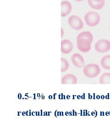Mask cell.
I'll return each mask as SVG.
<instances>
[{
	"label": "cell",
	"instance_id": "obj_2",
	"mask_svg": "<svg viewBox=\"0 0 110 124\" xmlns=\"http://www.w3.org/2000/svg\"><path fill=\"white\" fill-rule=\"evenodd\" d=\"M84 19L88 26H95L100 21V16L96 12L91 11L85 15Z\"/></svg>",
	"mask_w": 110,
	"mask_h": 124
},
{
	"label": "cell",
	"instance_id": "obj_4",
	"mask_svg": "<svg viewBox=\"0 0 110 124\" xmlns=\"http://www.w3.org/2000/svg\"><path fill=\"white\" fill-rule=\"evenodd\" d=\"M95 50L100 53H104L110 50V42L106 40H101L95 45Z\"/></svg>",
	"mask_w": 110,
	"mask_h": 124
},
{
	"label": "cell",
	"instance_id": "obj_10",
	"mask_svg": "<svg viewBox=\"0 0 110 124\" xmlns=\"http://www.w3.org/2000/svg\"><path fill=\"white\" fill-rule=\"evenodd\" d=\"M101 64L103 69L106 70H110V55H106L102 58Z\"/></svg>",
	"mask_w": 110,
	"mask_h": 124
},
{
	"label": "cell",
	"instance_id": "obj_12",
	"mask_svg": "<svg viewBox=\"0 0 110 124\" xmlns=\"http://www.w3.org/2000/svg\"><path fill=\"white\" fill-rule=\"evenodd\" d=\"M101 84H110V73H105L102 75L100 79Z\"/></svg>",
	"mask_w": 110,
	"mask_h": 124
},
{
	"label": "cell",
	"instance_id": "obj_11",
	"mask_svg": "<svg viewBox=\"0 0 110 124\" xmlns=\"http://www.w3.org/2000/svg\"><path fill=\"white\" fill-rule=\"evenodd\" d=\"M89 6L93 9L100 10L103 8L105 4V1H103L101 3H96L93 1L92 0H88Z\"/></svg>",
	"mask_w": 110,
	"mask_h": 124
},
{
	"label": "cell",
	"instance_id": "obj_17",
	"mask_svg": "<svg viewBox=\"0 0 110 124\" xmlns=\"http://www.w3.org/2000/svg\"><path fill=\"white\" fill-rule=\"evenodd\" d=\"M75 0L77 1H82L83 0Z\"/></svg>",
	"mask_w": 110,
	"mask_h": 124
},
{
	"label": "cell",
	"instance_id": "obj_6",
	"mask_svg": "<svg viewBox=\"0 0 110 124\" xmlns=\"http://www.w3.org/2000/svg\"><path fill=\"white\" fill-rule=\"evenodd\" d=\"M71 61L73 65L78 68L81 69L84 66V60L79 53H74L71 57Z\"/></svg>",
	"mask_w": 110,
	"mask_h": 124
},
{
	"label": "cell",
	"instance_id": "obj_8",
	"mask_svg": "<svg viewBox=\"0 0 110 124\" xmlns=\"http://www.w3.org/2000/svg\"><path fill=\"white\" fill-rule=\"evenodd\" d=\"M77 78L73 74H68L64 75L61 79L62 84H76Z\"/></svg>",
	"mask_w": 110,
	"mask_h": 124
},
{
	"label": "cell",
	"instance_id": "obj_18",
	"mask_svg": "<svg viewBox=\"0 0 110 124\" xmlns=\"http://www.w3.org/2000/svg\"></svg>",
	"mask_w": 110,
	"mask_h": 124
},
{
	"label": "cell",
	"instance_id": "obj_16",
	"mask_svg": "<svg viewBox=\"0 0 110 124\" xmlns=\"http://www.w3.org/2000/svg\"><path fill=\"white\" fill-rule=\"evenodd\" d=\"M61 30H62V35H61V36H62H62H63V33H64V32H63V30L62 28L61 29Z\"/></svg>",
	"mask_w": 110,
	"mask_h": 124
},
{
	"label": "cell",
	"instance_id": "obj_15",
	"mask_svg": "<svg viewBox=\"0 0 110 124\" xmlns=\"http://www.w3.org/2000/svg\"><path fill=\"white\" fill-rule=\"evenodd\" d=\"M92 0L95 2H96V3H101V2H102V1H104L105 0Z\"/></svg>",
	"mask_w": 110,
	"mask_h": 124
},
{
	"label": "cell",
	"instance_id": "obj_5",
	"mask_svg": "<svg viewBox=\"0 0 110 124\" xmlns=\"http://www.w3.org/2000/svg\"><path fill=\"white\" fill-rule=\"evenodd\" d=\"M69 25L71 28L75 30L82 29L84 27V24L81 18L77 16L72 15L68 19Z\"/></svg>",
	"mask_w": 110,
	"mask_h": 124
},
{
	"label": "cell",
	"instance_id": "obj_14",
	"mask_svg": "<svg viewBox=\"0 0 110 124\" xmlns=\"http://www.w3.org/2000/svg\"><path fill=\"white\" fill-rule=\"evenodd\" d=\"M69 63L65 58H61V72H64L69 68Z\"/></svg>",
	"mask_w": 110,
	"mask_h": 124
},
{
	"label": "cell",
	"instance_id": "obj_9",
	"mask_svg": "<svg viewBox=\"0 0 110 124\" xmlns=\"http://www.w3.org/2000/svg\"><path fill=\"white\" fill-rule=\"evenodd\" d=\"M62 17H65L70 13L72 7L70 3L68 1H63L61 3Z\"/></svg>",
	"mask_w": 110,
	"mask_h": 124
},
{
	"label": "cell",
	"instance_id": "obj_7",
	"mask_svg": "<svg viewBox=\"0 0 110 124\" xmlns=\"http://www.w3.org/2000/svg\"><path fill=\"white\" fill-rule=\"evenodd\" d=\"M73 49V45L70 40H63L61 42V52L64 54L70 53Z\"/></svg>",
	"mask_w": 110,
	"mask_h": 124
},
{
	"label": "cell",
	"instance_id": "obj_3",
	"mask_svg": "<svg viewBox=\"0 0 110 124\" xmlns=\"http://www.w3.org/2000/svg\"><path fill=\"white\" fill-rule=\"evenodd\" d=\"M91 43L89 40L84 38L77 39V47L79 51L83 53H88L90 51Z\"/></svg>",
	"mask_w": 110,
	"mask_h": 124
},
{
	"label": "cell",
	"instance_id": "obj_13",
	"mask_svg": "<svg viewBox=\"0 0 110 124\" xmlns=\"http://www.w3.org/2000/svg\"><path fill=\"white\" fill-rule=\"evenodd\" d=\"M81 38H86L89 40L91 42H92L93 36L92 34L89 31H84L81 33H80L78 36L77 39H78Z\"/></svg>",
	"mask_w": 110,
	"mask_h": 124
},
{
	"label": "cell",
	"instance_id": "obj_1",
	"mask_svg": "<svg viewBox=\"0 0 110 124\" xmlns=\"http://www.w3.org/2000/svg\"><path fill=\"white\" fill-rule=\"evenodd\" d=\"M83 72L85 76L88 78H94L100 74L101 69L96 64L90 63L84 65Z\"/></svg>",
	"mask_w": 110,
	"mask_h": 124
}]
</instances>
